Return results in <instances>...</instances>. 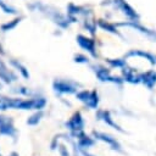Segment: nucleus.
I'll use <instances>...</instances> for the list:
<instances>
[{
    "label": "nucleus",
    "mask_w": 156,
    "mask_h": 156,
    "mask_svg": "<svg viewBox=\"0 0 156 156\" xmlns=\"http://www.w3.org/2000/svg\"><path fill=\"white\" fill-rule=\"evenodd\" d=\"M99 26H100L102 29H106V30H108V32H111V33L117 34V29H116V27H115L113 24L108 23V22H105V21H99Z\"/></svg>",
    "instance_id": "11"
},
{
    "label": "nucleus",
    "mask_w": 156,
    "mask_h": 156,
    "mask_svg": "<svg viewBox=\"0 0 156 156\" xmlns=\"http://www.w3.org/2000/svg\"><path fill=\"white\" fill-rule=\"evenodd\" d=\"M20 20H13V22H11V23H7V24H5V26H2V29H10V28H12V27H15V24L18 22Z\"/></svg>",
    "instance_id": "17"
},
{
    "label": "nucleus",
    "mask_w": 156,
    "mask_h": 156,
    "mask_svg": "<svg viewBox=\"0 0 156 156\" xmlns=\"http://www.w3.org/2000/svg\"><path fill=\"white\" fill-rule=\"evenodd\" d=\"M140 83H143L147 89H152L156 85V71L150 69L140 73Z\"/></svg>",
    "instance_id": "3"
},
{
    "label": "nucleus",
    "mask_w": 156,
    "mask_h": 156,
    "mask_svg": "<svg viewBox=\"0 0 156 156\" xmlns=\"http://www.w3.org/2000/svg\"><path fill=\"white\" fill-rule=\"evenodd\" d=\"M107 62L112 66V67H124L126 66V61L122 58H116V60H107Z\"/></svg>",
    "instance_id": "12"
},
{
    "label": "nucleus",
    "mask_w": 156,
    "mask_h": 156,
    "mask_svg": "<svg viewBox=\"0 0 156 156\" xmlns=\"http://www.w3.org/2000/svg\"><path fill=\"white\" fill-rule=\"evenodd\" d=\"M132 56H139L143 57L145 60H147L151 65H156V56H154L152 54L144 51V50H130L126 54V57H132Z\"/></svg>",
    "instance_id": "5"
},
{
    "label": "nucleus",
    "mask_w": 156,
    "mask_h": 156,
    "mask_svg": "<svg viewBox=\"0 0 156 156\" xmlns=\"http://www.w3.org/2000/svg\"><path fill=\"white\" fill-rule=\"evenodd\" d=\"M0 6L5 10V12H11V13H13V12H15V10H13V9H10L9 6H6V5L2 2V0H0Z\"/></svg>",
    "instance_id": "16"
},
{
    "label": "nucleus",
    "mask_w": 156,
    "mask_h": 156,
    "mask_svg": "<svg viewBox=\"0 0 156 156\" xmlns=\"http://www.w3.org/2000/svg\"><path fill=\"white\" fill-rule=\"evenodd\" d=\"M69 124H71L72 129H82L83 128V119H82L79 113H76Z\"/></svg>",
    "instance_id": "9"
},
{
    "label": "nucleus",
    "mask_w": 156,
    "mask_h": 156,
    "mask_svg": "<svg viewBox=\"0 0 156 156\" xmlns=\"http://www.w3.org/2000/svg\"><path fill=\"white\" fill-rule=\"evenodd\" d=\"M116 2H117V5H118V7L123 11V13H124L127 17H129L132 21H139V15L136 13V11H135L126 0H116Z\"/></svg>",
    "instance_id": "1"
},
{
    "label": "nucleus",
    "mask_w": 156,
    "mask_h": 156,
    "mask_svg": "<svg viewBox=\"0 0 156 156\" xmlns=\"http://www.w3.org/2000/svg\"><path fill=\"white\" fill-rule=\"evenodd\" d=\"M123 79L128 83L132 84H138L140 83V74H135V71L132 68H126L123 69Z\"/></svg>",
    "instance_id": "6"
},
{
    "label": "nucleus",
    "mask_w": 156,
    "mask_h": 156,
    "mask_svg": "<svg viewBox=\"0 0 156 156\" xmlns=\"http://www.w3.org/2000/svg\"><path fill=\"white\" fill-rule=\"evenodd\" d=\"M74 58H76L74 60L76 62H88V58L85 56H83V55H77Z\"/></svg>",
    "instance_id": "15"
},
{
    "label": "nucleus",
    "mask_w": 156,
    "mask_h": 156,
    "mask_svg": "<svg viewBox=\"0 0 156 156\" xmlns=\"http://www.w3.org/2000/svg\"><path fill=\"white\" fill-rule=\"evenodd\" d=\"M98 102H99V99H98V94H96V91L94 90V91H91L90 93V95H89V99H88V101L85 102L89 107H91V108H95L96 106H98Z\"/></svg>",
    "instance_id": "10"
},
{
    "label": "nucleus",
    "mask_w": 156,
    "mask_h": 156,
    "mask_svg": "<svg viewBox=\"0 0 156 156\" xmlns=\"http://www.w3.org/2000/svg\"><path fill=\"white\" fill-rule=\"evenodd\" d=\"M94 134H95V136H96L98 139H101V140L108 143L115 150H121V146H119V144L116 141L115 138H112V136H110V135H106V134H104V133H94Z\"/></svg>",
    "instance_id": "7"
},
{
    "label": "nucleus",
    "mask_w": 156,
    "mask_h": 156,
    "mask_svg": "<svg viewBox=\"0 0 156 156\" xmlns=\"http://www.w3.org/2000/svg\"><path fill=\"white\" fill-rule=\"evenodd\" d=\"M79 144H80V146H84V147L87 146V147H88V146H91V145L94 144V141H93L90 138H88V136H83V138L80 139V143H79Z\"/></svg>",
    "instance_id": "13"
},
{
    "label": "nucleus",
    "mask_w": 156,
    "mask_h": 156,
    "mask_svg": "<svg viewBox=\"0 0 156 156\" xmlns=\"http://www.w3.org/2000/svg\"><path fill=\"white\" fill-rule=\"evenodd\" d=\"M68 12H69L71 15H77V13L80 12V7H78V6L73 5V4H69V6H68Z\"/></svg>",
    "instance_id": "14"
},
{
    "label": "nucleus",
    "mask_w": 156,
    "mask_h": 156,
    "mask_svg": "<svg viewBox=\"0 0 156 156\" xmlns=\"http://www.w3.org/2000/svg\"><path fill=\"white\" fill-rule=\"evenodd\" d=\"M119 26H128V27H132V28L139 30L140 33L147 35L149 38L156 40V32H155V30H151V29H149V28H146V27H144V26H141V24L139 23V21H130V22H127V23H121Z\"/></svg>",
    "instance_id": "2"
},
{
    "label": "nucleus",
    "mask_w": 156,
    "mask_h": 156,
    "mask_svg": "<svg viewBox=\"0 0 156 156\" xmlns=\"http://www.w3.org/2000/svg\"><path fill=\"white\" fill-rule=\"evenodd\" d=\"M77 41H78V44L83 49H85L87 51H89L93 56H96V52H95V41L93 39L87 38L84 35H78L77 37Z\"/></svg>",
    "instance_id": "4"
},
{
    "label": "nucleus",
    "mask_w": 156,
    "mask_h": 156,
    "mask_svg": "<svg viewBox=\"0 0 156 156\" xmlns=\"http://www.w3.org/2000/svg\"><path fill=\"white\" fill-rule=\"evenodd\" d=\"M99 117L100 118H102L107 124H110V126H112V127H115L117 130H119V132H123L113 121H112V118H111V116H110V112H107V111H100L99 112Z\"/></svg>",
    "instance_id": "8"
}]
</instances>
